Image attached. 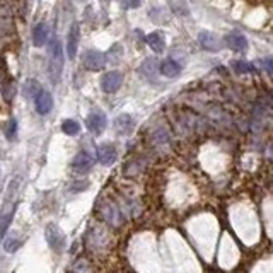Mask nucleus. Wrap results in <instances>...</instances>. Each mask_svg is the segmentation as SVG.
Wrapping results in <instances>:
<instances>
[{
	"label": "nucleus",
	"mask_w": 273,
	"mask_h": 273,
	"mask_svg": "<svg viewBox=\"0 0 273 273\" xmlns=\"http://www.w3.org/2000/svg\"><path fill=\"white\" fill-rule=\"evenodd\" d=\"M224 41H225L227 47H229L231 50H234V52H244V50L247 48L246 36H244V34H241V33H236V31L227 33Z\"/></svg>",
	"instance_id": "nucleus-11"
},
{
	"label": "nucleus",
	"mask_w": 273,
	"mask_h": 273,
	"mask_svg": "<svg viewBox=\"0 0 273 273\" xmlns=\"http://www.w3.org/2000/svg\"><path fill=\"white\" fill-rule=\"evenodd\" d=\"M93 166H94L93 155H90L89 152H85V150L79 152L72 161V169L77 171V173H87V171L93 169Z\"/></svg>",
	"instance_id": "nucleus-8"
},
{
	"label": "nucleus",
	"mask_w": 273,
	"mask_h": 273,
	"mask_svg": "<svg viewBox=\"0 0 273 273\" xmlns=\"http://www.w3.org/2000/svg\"><path fill=\"white\" fill-rule=\"evenodd\" d=\"M44 239L55 253H62L67 246V237L57 224H48L44 227Z\"/></svg>",
	"instance_id": "nucleus-3"
},
{
	"label": "nucleus",
	"mask_w": 273,
	"mask_h": 273,
	"mask_svg": "<svg viewBox=\"0 0 273 273\" xmlns=\"http://www.w3.org/2000/svg\"><path fill=\"white\" fill-rule=\"evenodd\" d=\"M232 69H234L236 72H239V74H251V72H255V67H253L251 63L244 62V60H236V62H232Z\"/></svg>",
	"instance_id": "nucleus-21"
},
{
	"label": "nucleus",
	"mask_w": 273,
	"mask_h": 273,
	"mask_svg": "<svg viewBox=\"0 0 273 273\" xmlns=\"http://www.w3.org/2000/svg\"><path fill=\"white\" fill-rule=\"evenodd\" d=\"M85 126H87V130L93 131L94 135L103 133L104 128L108 126V120H106V115L104 113H93V115H89L87 120H85Z\"/></svg>",
	"instance_id": "nucleus-7"
},
{
	"label": "nucleus",
	"mask_w": 273,
	"mask_h": 273,
	"mask_svg": "<svg viewBox=\"0 0 273 273\" xmlns=\"http://www.w3.org/2000/svg\"><path fill=\"white\" fill-rule=\"evenodd\" d=\"M106 65V55L96 50H89L84 53V67L90 70V72H99Z\"/></svg>",
	"instance_id": "nucleus-5"
},
{
	"label": "nucleus",
	"mask_w": 273,
	"mask_h": 273,
	"mask_svg": "<svg viewBox=\"0 0 273 273\" xmlns=\"http://www.w3.org/2000/svg\"><path fill=\"white\" fill-rule=\"evenodd\" d=\"M72 271L74 273H90V265L85 258H79L77 261L72 265Z\"/></svg>",
	"instance_id": "nucleus-22"
},
{
	"label": "nucleus",
	"mask_w": 273,
	"mask_h": 273,
	"mask_svg": "<svg viewBox=\"0 0 273 273\" xmlns=\"http://www.w3.org/2000/svg\"><path fill=\"white\" fill-rule=\"evenodd\" d=\"M116 157H118V152L113 144H101L98 147V161L103 166H111Z\"/></svg>",
	"instance_id": "nucleus-10"
},
{
	"label": "nucleus",
	"mask_w": 273,
	"mask_h": 273,
	"mask_svg": "<svg viewBox=\"0 0 273 273\" xmlns=\"http://www.w3.org/2000/svg\"><path fill=\"white\" fill-rule=\"evenodd\" d=\"M121 84H123V75H121V72H116V70L104 74L103 79H101V89L108 94L116 93L121 87Z\"/></svg>",
	"instance_id": "nucleus-6"
},
{
	"label": "nucleus",
	"mask_w": 273,
	"mask_h": 273,
	"mask_svg": "<svg viewBox=\"0 0 273 273\" xmlns=\"http://www.w3.org/2000/svg\"><path fill=\"white\" fill-rule=\"evenodd\" d=\"M145 39H147V44L154 50L155 53H163V52H164V48H166V39H164V36H163V33H159V31L150 33Z\"/></svg>",
	"instance_id": "nucleus-16"
},
{
	"label": "nucleus",
	"mask_w": 273,
	"mask_h": 273,
	"mask_svg": "<svg viewBox=\"0 0 273 273\" xmlns=\"http://www.w3.org/2000/svg\"><path fill=\"white\" fill-rule=\"evenodd\" d=\"M79 26L77 24H74L72 28H70V33H69V38H67V53L70 58H75V55H77V47H79Z\"/></svg>",
	"instance_id": "nucleus-14"
},
{
	"label": "nucleus",
	"mask_w": 273,
	"mask_h": 273,
	"mask_svg": "<svg viewBox=\"0 0 273 273\" xmlns=\"http://www.w3.org/2000/svg\"><path fill=\"white\" fill-rule=\"evenodd\" d=\"M140 2H142V0H123V7L125 9H136V7H140Z\"/></svg>",
	"instance_id": "nucleus-26"
},
{
	"label": "nucleus",
	"mask_w": 273,
	"mask_h": 273,
	"mask_svg": "<svg viewBox=\"0 0 273 273\" xmlns=\"http://www.w3.org/2000/svg\"><path fill=\"white\" fill-rule=\"evenodd\" d=\"M181 72V67L174 60H164L161 63V74L166 75V77H178Z\"/></svg>",
	"instance_id": "nucleus-17"
},
{
	"label": "nucleus",
	"mask_w": 273,
	"mask_h": 273,
	"mask_svg": "<svg viewBox=\"0 0 273 273\" xmlns=\"http://www.w3.org/2000/svg\"><path fill=\"white\" fill-rule=\"evenodd\" d=\"M115 128L120 135H130L135 128V121L130 115H120L115 120Z\"/></svg>",
	"instance_id": "nucleus-13"
},
{
	"label": "nucleus",
	"mask_w": 273,
	"mask_h": 273,
	"mask_svg": "<svg viewBox=\"0 0 273 273\" xmlns=\"http://www.w3.org/2000/svg\"><path fill=\"white\" fill-rule=\"evenodd\" d=\"M63 62V44L58 39H53L52 47H50V77H52L53 84H57L62 77Z\"/></svg>",
	"instance_id": "nucleus-2"
},
{
	"label": "nucleus",
	"mask_w": 273,
	"mask_h": 273,
	"mask_svg": "<svg viewBox=\"0 0 273 273\" xmlns=\"http://www.w3.org/2000/svg\"><path fill=\"white\" fill-rule=\"evenodd\" d=\"M62 131L65 135H69V136H75V135H79V131H80V123L77 120H65L63 123H62Z\"/></svg>",
	"instance_id": "nucleus-19"
},
{
	"label": "nucleus",
	"mask_w": 273,
	"mask_h": 273,
	"mask_svg": "<svg viewBox=\"0 0 273 273\" xmlns=\"http://www.w3.org/2000/svg\"><path fill=\"white\" fill-rule=\"evenodd\" d=\"M2 94H4V99H6V101H12V98H14V87H12V85H6V87L2 89Z\"/></svg>",
	"instance_id": "nucleus-25"
},
{
	"label": "nucleus",
	"mask_w": 273,
	"mask_h": 273,
	"mask_svg": "<svg viewBox=\"0 0 273 273\" xmlns=\"http://www.w3.org/2000/svg\"><path fill=\"white\" fill-rule=\"evenodd\" d=\"M17 190H19V179L16 178L9 185L6 196H4L2 209H0V239L7 232L9 225H11V222L14 219V214L17 210Z\"/></svg>",
	"instance_id": "nucleus-1"
},
{
	"label": "nucleus",
	"mask_w": 273,
	"mask_h": 273,
	"mask_svg": "<svg viewBox=\"0 0 273 273\" xmlns=\"http://www.w3.org/2000/svg\"><path fill=\"white\" fill-rule=\"evenodd\" d=\"M41 85H39L38 80H26V84H24V96L26 98H33V99H36V96L41 93Z\"/></svg>",
	"instance_id": "nucleus-18"
},
{
	"label": "nucleus",
	"mask_w": 273,
	"mask_h": 273,
	"mask_svg": "<svg viewBox=\"0 0 273 273\" xmlns=\"http://www.w3.org/2000/svg\"><path fill=\"white\" fill-rule=\"evenodd\" d=\"M47 39H48V26L44 22H39L38 26H34V29H33V43H34V47H36V48L44 47Z\"/></svg>",
	"instance_id": "nucleus-15"
},
{
	"label": "nucleus",
	"mask_w": 273,
	"mask_h": 273,
	"mask_svg": "<svg viewBox=\"0 0 273 273\" xmlns=\"http://www.w3.org/2000/svg\"><path fill=\"white\" fill-rule=\"evenodd\" d=\"M198 43H200L201 48L207 50V52H219V50L222 48L220 39L210 31H201L198 34Z\"/></svg>",
	"instance_id": "nucleus-9"
},
{
	"label": "nucleus",
	"mask_w": 273,
	"mask_h": 273,
	"mask_svg": "<svg viewBox=\"0 0 273 273\" xmlns=\"http://www.w3.org/2000/svg\"><path fill=\"white\" fill-rule=\"evenodd\" d=\"M260 63H261V67L266 70V72L273 74V58H271V57H270V58H263Z\"/></svg>",
	"instance_id": "nucleus-24"
},
{
	"label": "nucleus",
	"mask_w": 273,
	"mask_h": 273,
	"mask_svg": "<svg viewBox=\"0 0 273 273\" xmlns=\"http://www.w3.org/2000/svg\"><path fill=\"white\" fill-rule=\"evenodd\" d=\"M16 133H17V121L16 120H11L6 128V136L9 140H14L16 139Z\"/></svg>",
	"instance_id": "nucleus-23"
},
{
	"label": "nucleus",
	"mask_w": 273,
	"mask_h": 273,
	"mask_svg": "<svg viewBox=\"0 0 273 273\" xmlns=\"http://www.w3.org/2000/svg\"><path fill=\"white\" fill-rule=\"evenodd\" d=\"M36 111L39 115H48L50 111H52L53 108V98H52V94L48 93V90H41L38 96H36Z\"/></svg>",
	"instance_id": "nucleus-12"
},
{
	"label": "nucleus",
	"mask_w": 273,
	"mask_h": 273,
	"mask_svg": "<svg viewBox=\"0 0 273 273\" xmlns=\"http://www.w3.org/2000/svg\"><path fill=\"white\" fill-rule=\"evenodd\" d=\"M21 244H22V241H19L17 237H14V236H9L4 239V249L7 253H16L19 247H21Z\"/></svg>",
	"instance_id": "nucleus-20"
},
{
	"label": "nucleus",
	"mask_w": 273,
	"mask_h": 273,
	"mask_svg": "<svg viewBox=\"0 0 273 273\" xmlns=\"http://www.w3.org/2000/svg\"><path fill=\"white\" fill-rule=\"evenodd\" d=\"M99 214L109 225H120L121 222H123V215H121L120 209L113 203V201H101Z\"/></svg>",
	"instance_id": "nucleus-4"
}]
</instances>
